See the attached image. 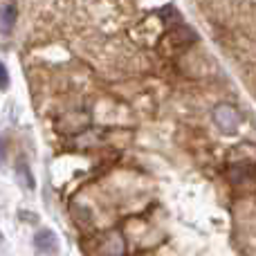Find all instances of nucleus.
<instances>
[{
    "mask_svg": "<svg viewBox=\"0 0 256 256\" xmlns=\"http://www.w3.org/2000/svg\"><path fill=\"white\" fill-rule=\"evenodd\" d=\"M14 22H16V4L14 2L2 4V9H0V27L4 32H9L14 27Z\"/></svg>",
    "mask_w": 256,
    "mask_h": 256,
    "instance_id": "obj_4",
    "label": "nucleus"
},
{
    "mask_svg": "<svg viewBox=\"0 0 256 256\" xmlns=\"http://www.w3.org/2000/svg\"><path fill=\"white\" fill-rule=\"evenodd\" d=\"M4 158H7V144H4V140L0 137V164L4 162Z\"/></svg>",
    "mask_w": 256,
    "mask_h": 256,
    "instance_id": "obj_7",
    "label": "nucleus"
},
{
    "mask_svg": "<svg viewBox=\"0 0 256 256\" xmlns=\"http://www.w3.org/2000/svg\"><path fill=\"white\" fill-rule=\"evenodd\" d=\"M212 117H214V124L218 126V130H222L225 135L236 132L240 126V112L234 106H230V104H218L214 108Z\"/></svg>",
    "mask_w": 256,
    "mask_h": 256,
    "instance_id": "obj_1",
    "label": "nucleus"
},
{
    "mask_svg": "<svg viewBox=\"0 0 256 256\" xmlns=\"http://www.w3.org/2000/svg\"><path fill=\"white\" fill-rule=\"evenodd\" d=\"M102 254L104 256H124V238H122V234H117V232L108 234V238L104 240Z\"/></svg>",
    "mask_w": 256,
    "mask_h": 256,
    "instance_id": "obj_3",
    "label": "nucleus"
},
{
    "mask_svg": "<svg viewBox=\"0 0 256 256\" xmlns=\"http://www.w3.org/2000/svg\"><path fill=\"white\" fill-rule=\"evenodd\" d=\"M7 86H9V72L4 68V63L0 61V90H7Z\"/></svg>",
    "mask_w": 256,
    "mask_h": 256,
    "instance_id": "obj_6",
    "label": "nucleus"
},
{
    "mask_svg": "<svg viewBox=\"0 0 256 256\" xmlns=\"http://www.w3.org/2000/svg\"><path fill=\"white\" fill-rule=\"evenodd\" d=\"M0 240H2V236H0Z\"/></svg>",
    "mask_w": 256,
    "mask_h": 256,
    "instance_id": "obj_8",
    "label": "nucleus"
},
{
    "mask_svg": "<svg viewBox=\"0 0 256 256\" xmlns=\"http://www.w3.org/2000/svg\"><path fill=\"white\" fill-rule=\"evenodd\" d=\"M16 178H18V182H20L25 189H34V178H32V171H30V166H27L25 160H18V164H16Z\"/></svg>",
    "mask_w": 256,
    "mask_h": 256,
    "instance_id": "obj_5",
    "label": "nucleus"
},
{
    "mask_svg": "<svg viewBox=\"0 0 256 256\" xmlns=\"http://www.w3.org/2000/svg\"><path fill=\"white\" fill-rule=\"evenodd\" d=\"M34 250L43 256H52L58 252V236L52 230H40L34 234Z\"/></svg>",
    "mask_w": 256,
    "mask_h": 256,
    "instance_id": "obj_2",
    "label": "nucleus"
}]
</instances>
